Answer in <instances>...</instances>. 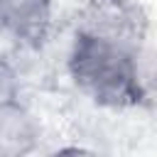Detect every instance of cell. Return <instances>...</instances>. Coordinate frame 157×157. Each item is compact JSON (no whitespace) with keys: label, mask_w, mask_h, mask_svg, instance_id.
Masks as SVG:
<instances>
[{"label":"cell","mask_w":157,"mask_h":157,"mask_svg":"<svg viewBox=\"0 0 157 157\" xmlns=\"http://www.w3.org/2000/svg\"><path fill=\"white\" fill-rule=\"evenodd\" d=\"M76 2H78V5L83 7V5H88V2H93V0H76Z\"/></svg>","instance_id":"cell-6"},{"label":"cell","mask_w":157,"mask_h":157,"mask_svg":"<svg viewBox=\"0 0 157 157\" xmlns=\"http://www.w3.org/2000/svg\"><path fill=\"white\" fill-rule=\"evenodd\" d=\"M44 128L39 115L20 98L0 103V157H22L39 150Z\"/></svg>","instance_id":"cell-3"},{"label":"cell","mask_w":157,"mask_h":157,"mask_svg":"<svg viewBox=\"0 0 157 157\" xmlns=\"http://www.w3.org/2000/svg\"><path fill=\"white\" fill-rule=\"evenodd\" d=\"M22 96V78L17 66L0 54V103Z\"/></svg>","instance_id":"cell-5"},{"label":"cell","mask_w":157,"mask_h":157,"mask_svg":"<svg viewBox=\"0 0 157 157\" xmlns=\"http://www.w3.org/2000/svg\"><path fill=\"white\" fill-rule=\"evenodd\" d=\"M54 17V0H0V37L15 49H37L49 39Z\"/></svg>","instance_id":"cell-2"},{"label":"cell","mask_w":157,"mask_h":157,"mask_svg":"<svg viewBox=\"0 0 157 157\" xmlns=\"http://www.w3.org/2000/svg\"><path fill=\"white\" fill-rule=\"evenodd\" d=\"M81 10L83 22L78 27L125 39L130 44H137L142 37V17L130 0H93Z\"/></svg>","instance_id":"cell-4"},{"label":"cell","mask_w":157,"mask_h":157,"mask_svg":"<svg viewBox=\"0 0 157 157\" xmlns=\"http://www.w3.org/2000/svg\"><path fill=\"white\" fill-rule=\"evenodd\" d=\"M66 74L74 88L98 108L128 110L147 98L135 44L96 29L76 27L66 52Z\"/></svg>","instance_id":"cell-1"}]
</instances>
